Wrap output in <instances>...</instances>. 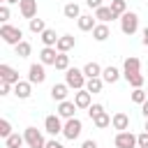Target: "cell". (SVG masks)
I'll list each match as a JSON object with an SVG mask.
<instances>
[{
  "mask_svg": "<svg viewBox=\"0 0 148 148\" xmlns=\"http://www.w3.org/2000/svg\"><path fill=\"white\" fill-rule=\"evenodd\" d=\"M86 74H83V69H76V67H69L67 72H65V83L69 86V88H74V90H81V88H86Z\"/></svg>",
  "mask_w": 148,
  "mask_h": 148,
  "instance_id": "obj_1",
  "label": "cell"
},
{
  "mask_svg": "<svg viewBox=\"0 0 148 148\" xmlns=\"http://www.w3.org/2000/svg\"><path fill=\"white\" fill-rule=\"evenodd\" d=\"M0 37H2V42H7V44H18V42H23V30L21 28H16V25H9V23H2V28H0Z\"/></svg>",
  "mask_w": 148,
  "mask_h": 148,
  "instance_id": "obj_2",
  "label": "cell"
},
{
  "mask_svg": "<svg viewBox=\"0 0 148 148\" xmlns=\"http://www.w3.org/2000/svg\"><path fill=\"white\" fill-rule=\"evenodd\" d=\"M23 136H25V146L28 148H44L46 146V139H44V134L37 127H25Z\"/></svg>",
  "mask_w": 148,
  "mask_h": 148,
  "instance_id": "obj_3",
  "label": "cell"
},
{
  "mask_svg": "<svg viewBox=\"0 0 148 148\" xmlns=\"http://www.w3.org/2000/svg\"><path fill=\"white\" fill-rule=\"evenodd\" d=\"M120 30H123L125 35H134V32L139 30V16H136L134 12H125V14L120 16Z\"/></svg>",
  "mask_w": 148,
  "mask_h": 148,
  "instance_id": "obj_4",
  "label": "cell"
},
{
  "mask_svg": "<svg viewBox=\"0 0 148 148\" xmlns=\"http://www.w3.org/2000/svg\"><path fill=\"white\" fill-rule=\"evenodd\" d=\"M81 130H83V123L74 116V118H67V123H65V127H62V134H65V139L74 141V139L81 136Z\"/></svg>",
  "mask_w": 148,
  "mask_h": 148,
  "instance_id": "obj_5",
  "label": "cell"
},
{
  "mask_svg": "<svg viewBox=\"0 0 148 148\" xmlns=\"http://www.w3.org/2000/svg\"><path fill=\"white\" fill-rule=\"evenodd\" d=\"M62 120H60V116L58 113H51V116H46L44 118V130L51 134V136H58V134H62Z\"/></svg>",
  "mask_w": 148,
  "mask_h": 148,
  "instance_id": "obj_6",
  "label": "cell"
},
{
  "mask_svg": "<svg viewBox=\"0 0 148 148\" xmlns=\"http://www.w3.org/2000/svg\"><path fill=\"white\" fill-rule=\"evenodd\" d=\"M116 148H139V141H136V134H132V132H118L116 134Z\"/></svg>",
  "mask_w": 148,
  "mask_h": 148,
  "instance_id": "obj_7",
  "label": "cell"
},
{
  "mask_svg": "<svg viewBox=\"0 0 148 148\" xmlns=\"http://www.w3.org/2000/svg\"><path fill=\"white\" fill-rule=\"evenodd\" d=\"M28 81L35 86H39V83H44L46 81V72H44V65L42 62H32L30 67H28Z\"/></svg>",
  "mask_w": 148,
  "mask_h": 148,
  "instance_id": "obj_8",
  "label": "cell"
},
{
  "mask_svg": "<svg viewBox=\"0 0 148 148\" xmlns=\"http://www.w3.org/2000/svg\"><path fill=\"white\" fill-rule=\"evenodd\" d=\"M134 74H141V60H139L136 56H130V58H125L123 76H125V81H127V79H130V76H134Z\"/></svg>",
  "mask_w": 148,
  "mask_h": 148,
  "instance_id": "obj_9",
  "label": "cell"
},
{
  "mask_svg": "<svg viewBox=\"0 0 148 148\" xmlns=\"http://www.w3.org/2000/svg\"><path fill=\"white\" fill-rule=\"evenodd\" d=\"M18 12H21V16L23 18H35L37 16V0H21L18 2Z\"/></svg>",
  "mask_w": 148,
  "mask_h": 148,
  "instance_id": "obj_10",
  "label": "cell"
},
{
  "mask_svg": "<svg viewBox=\"0 0 148 148\" xmlns=\"http://www.w3.org/2000/svg\"><path fill=\"white\" fill-rule=\"evenodd\" d=\"M58 49L56 46H44L42 51H39V62L42 65H56V58H58Z\"/></svg>",
  "mask_w": 148,
  "mask_h": 148,
  "instance_id": "obj_11",
  "label": "cell"
},
{
  "mask_svg": "<svg viewBox=\"0 0 148 148\" xmlns=\"http://www.w3.org/2000/svg\"><path fill=\"white\" fill-rule=\"evenodd\" d=\"M0 81H7V83H18L21 79H18V72L14 69V67H9V65H0Z\"/></svg>",
  "mask_w": 148,
  "mask_h": 148,
  "instance_id": "obj_12",
  "label": "cell"
},
{
  "mask_svg": "<svg viewBox=\"0 0 148 148\" xmlns=\"http://www.w3.org/2000/svg\"><path fill=\"white\" fill-rule=\"evenodd\" d=\"M90 99H92V92H88L86 88H81V90L74 92V104H76L79 109H88V106L92 104Z\"/></svg>",
  "mask_w": 148,
  "mask_h": 148,
  "instance_id": "obj_13",
  "label": "cell"
},
{
  "mask_svg": "<svg viewBox=\"0 0 148 148\" xmlns=\"http://www.w3.org/2000/svg\"><path fill=\"white\" fill-rule=\"evenodd\" d=\"M76 109H79V106H76L74 102H69V99L58 102V116H60V118H65V120H67V118H74Z\"/></svg>",
  "mask_w": 148,
  "mask_h": 148,
  "instance_id": "obj_14",
  "label": "cell"
},
{
  "mask_svg": "<svg viewBox=\"0 0 148 148\" xmlns=\"http://www.w3.org/2000/svg\"><path fill=\"white\" fill-rule=\"evenodd\" d=\"M111 125H113V130L125 132V130L130 127V116H127V113H123V111H118V113H113V116H111Z\"/></svg>",
  "mask_w": 148,
  "mask_h": 148,
  "instance_id": "obj_15",
  "label": "cell"
},
{
  "mask_svg": "<svg viewBox=\"0 0 148 148\" xmlns=\"http://www.w3.org/2000/svg\"><path fill=\"white\" fill-rule=\"evenodd\" d=\"M14 95H16L18 99H28V97L32 95V83H30V81H18V83H14Z\"/></svg>",
  "mask_w": 148,
  "mask_h": 148,
  "instance_id": "obj_16",
  "label": "cell"
},
{
  "mask_svg": "<svg viewBox=\"0 0 148 148\" xmlns=\"http://www.w3.org/2000/svg\"><path fill=\"white\" fill-rule=\"evenodd\" d=\"M74 44H76V39H74L72 35H60V37H58L56 49H58L60 53H67V51H72V49H74Z\"/></svg>",
  "mask_w": 148,
  "mask_h": 148,
  "instance_id": "obj_17",
  "label": "cell"
},
{
  "mask_svg": "<svg viewBox=\"0 0 148 148\" xmlns=\"http://www.w3.org/2000/svg\"><path fill=\"white\" fill-rule=\"evenodd\" d=\"M67 95H69V86H67V83H56V86L51 88V97H53L56 102H65Z\"/></svg>",
  "mask_w": 148,
  "mask_h": 148,
  "instance_id": "obj_18",
  "label": "cell"
},
{
  "mask_svg": "<svg viewBox=\"0 0 148 148\" xmlns=\"http://www.w3.org/2000/svg\"><path fill=\"white\" fill-rule=\"evenodd\" d=\"M92 37H95V42H106V39L111 37L109 25H106V23H97V25L92 28Z\"/></svg>",
  "mask_w": 148,
  "mask_h": 148,
  "instance_id": "obj_19",
  "label": "cell"
},
{
  "mask_svg": "<svg viewBox=\"0 0 148 148\" xmlns=\"http://www.w3.org/2000/svg\"><path fill=\"white\" fill-rule=\"evenodd\" d=\"M95 18L99 21V23H109V21H113V18H118L113 12H111V7H99V9H95Z\"/></svg>",
  "mask_w": 148,
  "mask_h": 148,
  "instance_id": "obj_20",
  "label": "cell"
},
{
  "mask_svg": "<svg viewBox=\"0 0 148 148\" xmlns=\"http://www.w3.org/2000/svg\"><path fill=\"white\" fill-rule=\"evenodd\" d=\"M97 18L95 16H90V14H81L79 18H76V23H79V30H83V32H88V30H92L97 23H95Z\"/></svg>",
  "mask_w": 148,
  "mask_h": 148,
  "instance_id": "obj_21",
  "label": "cell"
},
{
  "mask_svg": "<svg viewBox=\"0 0 148 148\" xmlns=\"http://www.w3.org/2000/svg\"><path fill=\"white\" fill-rule=\"evenodd\" d=\"M5 146H7V148H23V146H25V136L18 134V132H12V134L5 139Z\"/></svg>",
  "mask_w": 148,
  "mask_h": 148,
  "instance_id": "obj_22",
  "label": "cell"
},
{
  "mask_svg": "<svg viewBox=\"0 0 148 148\" xmlns=\"http://www.w3.org/2000/svg\"><path fill=\"white\" fill-rule=\"evenodd\" d=\"M102 79H104V83H116V81L120 79V72H118L113 65H109V67L102 69Z\"/></svg>",
  "mask_w": 148,
  "mask_h": 148,
  "instance_id": "obj_23",
  "label": "cell"
},
{
  "mask_svg": "<svg viewBox=\"0 0 148 148\" xmlns=\"http://www.w3.org/2000/svg\"><path fill=\"white\" fill-rule=\"evenodd\" d=\"M102 88H104V79H102V76H92V79L86 81V90L92 92V95H95V92H102Z\"/></svg>",
  "mask_w": 148,
  "mask_h": 148,
  "instance_id": "obj_24",
  "label": "cell"
},
{
  "mask_svg": "<svg viewBox=\"0 0 148 148\" xmlns=\"http://www.w3.org/2000/svg\"><path fill=\"white\" fill-rule=\"evenodd\" d=\"M39 39H42L44 46H56V44H58V35H56V30H51V28H46V30L39 35Z\"/></svg>",
  "mask_w": 148,
  "mask_h": 148,
  "instance_id": "obj_25",
  "label": "cell"
},
{
  "mask_svg": "<svg viewBox=\"0 0 148 148\" xmlns=\"http://www.w3.org/2000/svg\"><path fill=\"white\" fill-rule=\"evenodd\" d=\"M62 14H65V18H79V16H81V9H79L76 2H67V5L62 7Z\"/></svg>",
  "mask_w": 148,
  "mask_h": 148,
  "instance_id": "obj_26",
  "label": "cell"
},
{
  "mask_svg": "<svg viewBox=\"0 0 148 148\" xmlns=\"http://www.w3.org/2000/svg\"><path fill=\"white\" fill-rule=\"evenodd\" d=\"M28 28H30V32H35V35H42L44 30H46V23H44V18H30L28 21Z\"/></svg>",
  "mask_w": 148,
  "mask_h": 148,
  "instance_id": "obj_27",
  "label": "cell"
},
{
  "mask_svg": "<svg viewBox=\"0 0 148 148\" xmlns=\"http://www.w3.org/2000/svg\"><path fill=\"white\" fill-rule=\"evenodd\" d=\"M83 74H86V79L102 76V67H99L97 62H86V67H83Z\"/></svg>",
  "mask_w": 148,
  "mask_h": 148,
  "instance_id": "obj_28",
  "label": "cell"
},
{
  "mask_svg": "<svg viewBox=\"0 0 148 148\" xmlns=\"http://www.w3.org/2000/svg\"><path fill=\"white\" fill-rule=\"evenodd\" d=\"M92 123H95V127H97V130H104V127H109V125H111V116H109L106 111H102L97 118H92Z\"/></svg>",
  "mask_w": 148,
  "mask_h": 148,
  "instance_id": "obj_29",
  "label": "cell"
},
{
  "mask_svg": "<svg viewBox=\"0 0 148 148\" xmlns=\"http://www.w3.org/2000/svg\"><path fill=\"white\" fill-rule=\"evenodd\" d=\"M56 69H60V72H67L69 69V56L67 53H58V58H56V65H53Z\"/></svg>",
  "mask_w": 148,
  "mask_h": 148,
  "instance_id": "obj_30",
  "label": "cell"
},
{
  "mask_svg": "<svg viewBox=\"0 0 148 148\" xmlns=\"http://www.w3.org/2000/svg\"><path fill=\"white\" fill-rule=\"evenodd\" d=\"M111 12L120 18V16L127 12V2H125V0H111Z\"/></svg>",
  "mask_w": 148,
  "mask_h": 148,
  "instance_id": "obj_31",
  "label": "cell"
},
{
  "mask_svg": "<svg viewBox=\"0 0 148 148\" xmlns=\"http://www.w3.org/2000/svg\"><path fill=\"white\" fill-rule=\"evenodd\" d=\"M30 51H32L30 42H25V39H23V42H18V44H16V56H18V58H28V56H30Z\"/></svg>",
  "mask_w": 148,
  "mask_h": 148,
  "instance_id": "obj_32",
  "label": "cell"
},
{
  "mask_svg": "<svg viewBox=\"0 0 148 148\" xmlns=\"http://www.w3.org/2000/svg\"><path fill=\"white\" fill-rule=\"evenodd\" d=\"M146 99H148V92H146L143 88H134V90H132V102H134V104H143Z\"/></svg>",
  "mask_w": 148,
  "mask_h": 148,
  "instance_id": "obj_33",
  "label": "cell"
},
{
  "mask_svg": "<svg viewBox=\"0 0 148 148\" xmlns=\"http://www.w3.org/2000/svg\"><path fill=\"white\" fill-rule=\"evenodd\" d=\"M9 134H12V123H9L7 118H2V120H0V136L7 139Z\"/></svg>",
  "mask_w": 148,
  "mask_h": 148,
  "instance_id": "obj_34",
  "label": "cell"
},
{
  "mask_svg": "<svg viewBox=\"0 0 148 148\" xmlns=\"http://www.w3.org/2000/svg\"><path fill=\"white\" fill-rule=\"evenodd\" d=\"M143 81H146V79H143V74H134V76H130V79H127V83H130L132 88H141V86H143Z\"/></svg>",
  "mask_w": 148,
  "mask_h": 148,
  "instance_id": "obj_35",
  "label": "cell"
},
{
  "mask_svg": "<svg viewBox=\"0 0 148 148\" xmlns=\"http://www.w3.org/2000/svg\"><path fill=\"white\" fill-rule=\"evenodd\" d=\"M102 111H104L102 104H90V106H88V116H90V118H97Z\"/></svg>",
  "mask_w": 148,
  "mask_h": 148,
  "instance_id": "obj_36",
  "label": "cell"
},
{
  "mask_svg": "<svg viewBox=\"0 0 148 148\" xmlns=\"http://www.w3.org/2000/svg\"><path fill=\"white\" fill-rule=\"evenodd\" d=\"M136 141H139V148H148V132L136 134Z\"/></svg>",
  "mask_w": 148,
  "mask_h": 148,
  "instance_id": "obj_37",
  "label": "cell"
},
{
  "mask_svg": "<svg viewBox=\"0 0 148 148\" xmlns=\"http://www.w3.org/2000/svg\"><path fill=\"white\" fill-rule=\"evenodd\" d=\"M0 21H2V23H7V21H9V7H7V2L0 7Z\"/></svg>",
  "mask_w": 148,
  "mask_h": 148,
  "instance_id": "obj_38",
  "label": "cell"
},
{
  "mask_svg": "<svg viewBox=\"0 0 148 148\" xmlns=\"http://www.w3.org/2000/svg\"><path fill=\"white\" fill-rule=\"evenodd\" d=\"M9 90H14V86L7 83V81H0V95L5 97V95H9Z\"/></svg>",
  "mask_w": 148,
  "mask_h": 148,
  "instance_id": "obj_39",
  "label": "cell"
},
{
  "mask_svg": "<svg viewBox=\"0 0 148 148\" xmlns=\"http://www.w3.org/2000/svg\"><path fill=\"white\" fill-rule=\"evenodd\" d=\"M44 148H65V146H62V143H60V141H56V139H49V141H46V146H44Z\"/></svg>",
  "mask_w": 148,
  "mask_h": 148,
  "instance_id": "obj_40",
  "label": "cell"
},
{
  "mask_svg": "<svg viewBox=\"0 0 148 148\" xmlns=\"http://www.w3.org/2000/svg\"><path fill=\"white\" fill-rule=\"evenodd\" d=\"M86 5H88L90 9H99V7H102V0H86Z\"/></svg>",
  "mask_w": 148,
  "mask_h": 148,
  "instance_id": "obj_41",
  "label": "cell"
},
{
  "mask_svg": "<svg viewBox=\"0 0 148 148\" xmlns=\"http://www.w3.org/2000/svg\"><path fill=\"white\" fill-rule=\"evenodd\" d=\"M81 148H97V141H95V139H88V141L81 143Z\"/></svg>",
  "mask_w": 148,
  "mask_h": 148,
  "instance_id": "obj_42",
  "label": "cell"
},
{
  "mask_svg": "<svg viewBox=\"0 0 148 148\" xmlns=\"http://www.w3.org/2000/svg\"><path fill=\"white\" fill-rule=\"evenodd\" d=\"M141 42H143V44L148 46V25H146V28L141 30Z\"/></svg>",
  "mask_w": 148,
  "mask_h": 148,
  "instance_id": "obj_43",
  "label": "cell"
},
{
  "mask_svg": "<svg viewBox=\"0 0 148 148\" xmlns=\"http://www.w3.org/2000/svg\"><path fill=\"white\" fill-rule=\"evenodd\" d=\"M141 113H143V116H146V118H148V99H146V102H143V104H141Z\"/></svg>",
  "mask_w": 148,
  "mask_h": 148,
  "instance_id": "obj_44",
  "label": "cell"
},
{
  "mask_svg": "<svg viewBox=\"0 0 148 148\" xmlns=\"http://www.w3.org/2000/svg\"><path fill=\"white\" fill-rule=\"evenodd\" d=\"M5 2H7V5H18L21 0H5Z\"/></svg>",
  "mask_w": 148,
  "mask_h": 148,
  "instance_id": "obj_45",
  "label": "cell"
},
{
  "mask_svg": "<svg viewBox=\"0 0 148 148\" xmlns=\"http://www.w3.org/2000/svg\"><path fill=\"white\" fill-rule=\"evenodd\" d=\"M146 132H148V118H146Z\"/></svg>",
  "mask_w": 148,
  "mask_h": 148,
  "instance_id": "obj_46",
  "label": "cell"
},
{
  "mask_svg": "<svg viewBox=\"0 0 148 148\" xmlns=\"http://www.w3.org/2000/svg\"><path fill=\"white\" fill-rule=\"evenodd\" d=\"M5 148H7V146H5Z\"/></svg>",
  "mask_w": 148,
  "mask_h": 148,
  "instance_id": "obj_47",
  "label": "cell"
},
{
  "mask_svg": "<svg viewBox=\"0 0 148 148\" xmlns=\"http://www.w3.org/2000/svg\"><path fill=\"white\" fill-rule=\"evenodd\" d=\"M146 92H148V90H146Z\"/></svg>",
  "mask_w": 148,
  "mask_h": 148,
  "instance_id": "obj_48",
  "label": "cell"
}]
</instances>
